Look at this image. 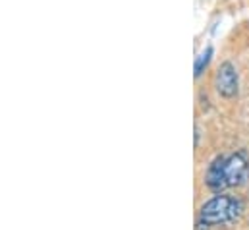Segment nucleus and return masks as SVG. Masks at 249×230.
Instances as JSON below:
<instances>
[{
  "instance_id": "1",
  "label": "nucleus",
  "mask_w": 249,
  "mask_h": 230,
  "mask_svg": "<svg viewBox=\"0 0 249 230\" xmlns=\"http://www.w3.org/2000/svg\"><path fill=\"white\" fill-rule=\"evenodd\" d=\"M249 180V157L244 151L218 155L207 169L205 184L211 192L222 193L244 186Z\"/></svg>"
},
{
  "instance_id": "2",
  "label": "nucleus",
  "mask_w": 249,
  "mask_h": 230,
  "mask_svg": "<svg viewBox=\"0 0 249 230\" xmlns=\"http://www.w3.org/2000/svg\"><path fill=\"white\" fill-rule=\"evenodd\" d=\"M244 213V201L238 195H230L226 192L213 195L203 203L199 211V225L205 227H222L236 223Z\"/></svg>"
},
{
  "instance_id": "3",
  "label": "nucleus",
  "mask_w": 249,
  "mask_h": 230,
  "mask_svg": "<svg viewBox=\"0 0 249 230\" xmlns=\"http://www.w3.org/2000/svg\"><path fill=\"white\" fill-rule=\"evenodd\" d=\"M214 85L220 97L224 99H232L238 95V87H240V79H238V70L234 68L232 62H224L220 64L216 77H214Z\"/></svg>"
},
{
  "instance_id": "4",
  "label": "nucleus",
  "mask_w": 249,
  "mask_h": 230,
  "mask_svg": "<svg viewBox=\"0 0 249 230\" xmlns=\"http://www.w3.org/2000/svg\"><path fill=\"white\" fill-rule=\"evenodd\" d=\"M211 58H213V47H207L195 60V77H199L207 70V66L211 64Z\"/></svg>"
}]
</instances>
